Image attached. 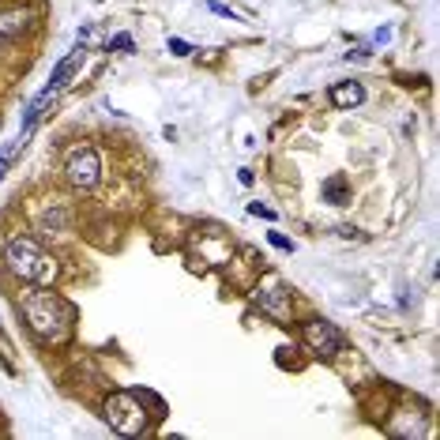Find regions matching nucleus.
Segmentation results:
<instances>
[{
    "instance_id": "obj_18",
    "label": "nucleus",
    "mask_w": 440,
    "mask_h": 440,
    "mask_svg": "<svg viewBox=\"0 0 440 440\" xmlns=\"http://www.w3.org/2000/svg\"><path fill=\"white\" fill-rule=\"evenodd\" d=\"M4 166H8V155H0V177H4Z\"/></svg>"
},
{
    "instance_id": "obj_2",
    "label": "nucleus",
    "mask_w": 440,
    "mask_h": 440,
    "mask_svg": "<svg viewBox=\"0 0 440 440\" xmlns=\"http://www.w3.org/2000/svg\"><path fill=\"white\" fill-rule=\"evenodd\" d=\"M4 260H8V268H12L15 279H23V282L46 286V282L57 279V260L46 256L30 237H12V241H8Z\"/></svg>"
},
{
    "instance_id": "obj_14",
    "label": "nucleus",
    "mask_w": 440,
    "mask_h": 440,
    "mask_svg": "<svg viewBox=\"0 0 440 440\" xmlns=\"http://www.w3.org/2000/svg\"><path fill=\"white\" fill-rule=\"evenodd\" d=\"M207 8H211L215 15H222V19H234L237 23V15H234V8H226V4H218V0H207Z\"/></svg>"
},
{
    "instance_id": "obj_8",
    "label": "nucleus",
    "mask_w": 440,
    "mask_h": 440,
    "mask_svg": "<svg viewBox=\"0 0 440 440\" xmlns=\"http://www.w3.org/2000/svg\"><path fill=\"white\" fill-rule=\"evenodd\" d=\"M320 196H324V203H332V207H346V203H350V184H346V177H343V173L327 177Z\"/></svg>"
},
{
    "instance_id": "obj_3",
    "label": "nucleus",
    "mask_w": 440,
    "mask_h": 440,
    "mask_svg": "<svg viewBox=\"0 0 440 440\" xmlns=\"http://www.w3.org/2000/svg\"><path fill=\"white\" fill-rule=\"evenodd\" d=\"M106 422L120 436H139L143 429H147V410H143L139 395H132V391L109 395L106 399Z\"/></svg>"
},
{
    "instance_id": "obj_12",
    "label": "nucleus",
    "mask_w": 440,
    "mask_h": 440,
    "mask_svg": "<svg viewBox=\"0 0 440 440\" xmlns=\"http://www.w3.org/2000/svg\"><path fill=\"white\" fill-rule=\"evenodd\" d=\"M166 49L173 53V57H189V53H192V46H189L184 38H170V42H166Z\"/></svg>"
},
{
    "instance_id": "obj_4",
    "label": "nucleus",
    "mask_w": 440,
    "mask_h": 440,
    "mask_svg": "<svg viewBox=\"0 0 440 440\" xmlns=\"http://www.w3.org/2000/svg\"><path fill=\"white\" fill-rule=\"evenodd\" d=\"M64 177H68L72 189H94L98 177H102V158H98L94 147H75L68 162H64Z\"/></svg>"
},
{
    "instance_id": "obj_11",
    "label": "nucleus",
    "mask_w": 440,
    "mask_h": 440,
    "mask_svg": "<svg viewBox=\"0 0 440 440\" xmlns=\"http://www.w3.org/2000/svg\"><path fill=\"white\" fill-rule=\"evenodd\" d=\"M109 49L132 53V49H136V42H132V34H113V38H109Z\"/></svg>"
},
{
    "instance_id": "obj_1",
    "label": "nucleus",
    "mask_w": 440,
    "mask_h": 440,
    "mask_svg": "<svg viewBox=\"0 0 440 440\" xmlns=\"http://www.w3.org/2000/svg\"><path fill=\"white\" fill-rule=\"evenodd\" d=\"M23 316L42 343H64L68 339V309L46 290H30L23 298Z\"/></svg>"
},
{
    "instance_id": "obj_10",
    "label": "nucleus",
    "mask_w": 440,
    "mask_h": 440,
    "mask_svg": "<svg viewBox=\"0 0 440 440\" xmlns=\"http://www.w3.org/2000/svg\"><path fill=\"white\" fill-rule=\"evenodd\" d=\"M98 42H102V30H98L94 23L87 27V30H80V46L83 49H91V46H98Z\"/></svg>"
},
{
    "instance_id": "obj_15",
    "label": "nucleus",
    "mask_w": 440,
    "mask_h": 440,
    "mask_svg": "<svg viewBox=\"0 0 440 440\" xmlns=\"http://www.w3.org/2000/svg\"><path fill=\"white\" fill-rule=\"evenodd\" d=\"M249 215H260V218H268V222H275V218H279L271 207H263V203H249Z\"/></svg>"
},
{
    "instance_id": "obj_17",
    "label": "nucleus",
    "mask_w": 440,
    "mask_h": 440,
    "mask_svg": "<svg viewBox=\"0 0 440 440\" xmlns=\"http://www.w3.org/2000/svg\"><path fill=\"white\" fill-rule=\"evenodd\" d=\"M365 57H369V49H350L346 53V61H365Z\"/></svg>"
},
{
    "instance_id": "obj_5",
    "label": "nucleus",
    "mask_w": 440,
    "mask_h": 440,
    "mask_svg": "<svg viewBox=\"0 0 440 440\" xmlns=\"http://www.w3.org/2000/svg\"><path fill=\"white\" fill-rule=\"evenodd\" d=\"M305 343H309L316 354H324V358H332L343 350V335H339V327L335 324H327V320H313V324H305Z\"/></svg>"
},
{
    "instance_id": "obj_16",
    "label": "nucleus",
    "mask_w": 440,
    "mask_h": 440,
    "mask_svg": "<svg viewBox=\"0 0 440 440\" xmlns=\"http://www.w3.org/2000/svg\"><path fill=\"white\" fill-rule=\"evenodd\" d=\"M268 241L275 249H282V252H294V241L290 237H282V234H268Z\"/></svg>"
},
{
    "instance_id": "obj_7",
    "label": "nucleus",
    "mask_w": 440,
    "mask_h": 440,
    "mask_svg": "<svg viewBox=\"0 0 440 440\" xmlns=\"http://www.w3.org/2000/svg\"><path fill=\"white\" fill-rule=\"evenodd\" d=\"M27 23H30V12H27V8H4V12H0V38L23 34Z\"/></svg>"
},
{
    "instance_id": "obj_13",
    "label": "nucleus",
    "mask_w": 440,
    "mask_h": 440,
    "mask_svg": "<svg viewBox=\"0 0 440 440\" xmlns=\"http://www.w3.org/2000/svg\"><path fill=\"white\" fill-rule=\"evenodd\" d=\"M64 222H68V215H64V207H57V215H53V211L46 215V226H49V230H64Z\"/></svg>"
},
{
    "instance_id": "obj_19",
    "label": "nucleus",
    "mask_w": 440,
    "mask_h": 440,
    "mask_svg": "<svg viewBox=\"0 0 440 440\" xmlns=\"http://www.w3.org/2000/svg\"><path fill=\"white\" fill-rule=\"evenodd\" d=\"M94 4H102V0H94Z\"/></svg>"
},
{
    "instance_id": "obj_6",
    "label": "nucleus",
    "mask_w": 440,
    "mask_h": 440,
    "mask_svg": "<svg viewBox=\"0 0 440 440\" xmlns=\"http://www.w3.org/2000/svg\"><path fill=\"white\" fill-rule=\"evenodd\" d=\"M327 102L335 109H354V106L365 102V87L361 83H335L332 91H327Z\"/></svg>"
},
{
    "instance_id": "obj_9",
    "label": "nucleus",
    "mask_w": 440,
    "mask_h": 440,
    "mask_svg": "<svg viewBox=\"0 0 440 440\" xmlns=\"http://www.w3.org/2000/svg\"><path fill=\"white\" fill-rule=\"evenodd\" d=\"M256 301L263 305V313H271V316H286V294H282V290H260V294H256Z\"/></svg>"
}]
</instances>
